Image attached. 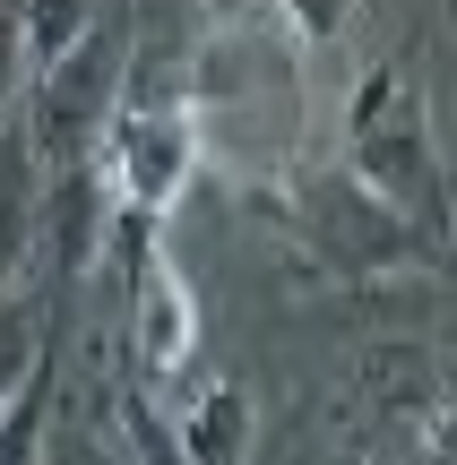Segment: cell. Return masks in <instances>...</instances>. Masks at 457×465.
<instances>
[{
  "instance_id": "9",
  "label": "cell",
  "mask_w": 457,
  "mask_h": 465,
  "mask_svg": "<svg viewBox=\"0 0 457 465\" xmlns=\"http://www.w3.org/2000/svg\"><path fill=\"white\" fill-rule=\"evenodd\" d=\"M113 422H121V449H130V465H190L182 431H173V405L155 397L147 380H113Z\"/></svg>"
},
{
  "instance_id": "7",
  "label": "cell",
  "mask_w": 457,
  "mask_h": 465,
  "mask_svg": "<svg viewBox=\"0 0 457 465\" xmlns=\"http://www.w3.org/2000/svg\"><path fill=\"white\" fill-rule=\"evenodd\" d=\"M44 250V164H35L26 121H0V293H17Z\"/></svg>"
},
{
  "instance_id": "12",
  "label": "cell",
  "mask_w": 457,
  "mask_h": 465,
  "mask_svg": "<svg viewBox=\"0 0 457 465\" xmlns=\"http://www.w3.org/2000/svg\"><path fill=\"white\" fill-rule=\"evenodd\" d=\"M26 78H35V52H26V9L0 0V121L26 104Z\"/></svg>"
},
{
  "instance_id": "4",
  "label": "cell",
  "mask_w": 457,
  "mask_h": 465,
  "mask_svg": "<svg viewBox=\"0 0 457 465\" xmlns=\"http://www.w3.org/2000/svg\"><path fill=\"white\" fill-rule=\"evenodd\" d=\"M130 61H138V9H121V17H104L95 35H78L61 61H44L26 78L17 121H26L35 164H44V173L104 164V147H113V113H121V95H130Z\"/></svg>"
},
{
  "instance_id": "1",
  "label": "cell",
  "mask_w": 457,
  "mask_h": 465,
  "mask_svg": "<svg viewBox=\"0 0 457 465\" xmlns=\"http://www.w3.org/2000/svg\"><path fill=\"white\" fill-rule=\"evenodd\" d=\"M233 199L276 232L293 276L328 284V293H372V284H389V276H432V267H441V250L414 224H397L337 155H328V164H311V155L259 164V173L233 182Z\"/></svg>"
},
{
  "instance_id": "3",
  "label": "cell",
  "mask_w": 457,
  "mask_h": 465,
  "mask_svg": "<svg viewBox=\"0 0 457 465\" xmlns=\"http://www.w3.org/2000/svg\"><path fill=\"white\" fill-rule=\"evenodd\" d=\"M328 449L345 465H457V362L372 345L328 388Z\"/></svg>"
},
{
  "instance_id": "13",
  "label": "cell",
  "mask_w": 457,
  "mask_h": 465,
  "mask_svg": "<svg viewBox=\"0 0 457 465\" xmlns=\"http://www.w3.org/2000/svg\"><path fill=\"white\" fill-rule=\"evenodd\" d=\"M207 9H216V17H233V9H242V0H207Z\"/></svg>"
},
{
  "instance_id": "6",
  "label": "cell",
  "mask_w": 457,
  "mask_h": 465,
  "mask_svg": "<svg viewBox=\"0 0 457 465\" xmlns=\"http://www.w3.org/2000/svg\"><path fill=\"white\" fill-rule=\"evenodd\" d=\"M61 362H69V293H52L44 336H35L17 388L0 397V465H44V431H52V405H61Z\"/></svg>"
},
{
  "instance_id": "11",
  "label": "cell",
  "mask_w": 457,
  "mask_h": 465,
  "mask_svg": "<svg viewBox=\"0 0 457 465\" xmlns=\"http://www.w3.org/2000/svg\"><path fill=\"white\" fill-rule=\"evenodd\" d=\"M268 9L285 17L293 52H337V35L354 26V9H363V0H268Z\"/></svg>"
},
{
  "instance_id": "8",
  "label": "cell",
  "mask_w": 457,
  "mask_h": 465,
  "mask_svg": "<svg viewBox=\"0 0 457 465\" xmlns=\"http://www.w3.org/2000/svg\"><path fill=\"white\" fill-rule=\"evenodd\" d=\"M173 431H182L190 465H251V431H259L251 388L242 380H199L182 405H173Z\"/></svg>"
},
{
  "instance_id": "2",
  "label": "cell",
  "mask_w": 457,
  "mask_h": 465,
  "mask_svg": "<svg viewBox=\"0 0 457 465\" xmlns=\"http://www.w3.org/2000/svg\"><path fill=\"white\" fill-rule=\"evenodd\" d=\"M337 164L397 224L423 232L441 250V267L457 259V190H449V155H441V121H432V86H423L414 35L354 78V95L337 113Z\"/></svg>"
},
{
  "instance_id": "5",
  "label": "cell",
  "mask_w": 457,
  "mask_h": 465,
  "mask_svg": "<svg viewBox=\"0 0 457 465\" xmlns=\"http://www.w3.org/2000/svg\"><path fill=\"white\" fill-rule=\"evenodd\" d=\"M199 155H207V121L190 113L182 95H147L130 86L113 113V147H104V173H113V207L164 224L182 207V190L199 182Z\"/></svg>"
},
{
  "instance_id": "10",
  "label": "cell",
  "mask_w": 457,
  "mask_h": 465,
  "mask_svg": "<svg viewBox=\"0 0 457 465\" xmlns=\"http://www.w3.org/2000/svg\"><path fill=\"white\" fill-rule=\"evenodd\" d=\"M17 9H26V52H35V69H44V61H61L78 35H95L104 17L138 9V0H17Z\"/></svg>"
}]
</instances>
